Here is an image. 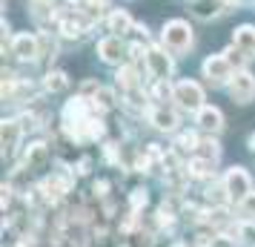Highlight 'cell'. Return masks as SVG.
Returning a JSON list of instances; mask_svg holds the SVG:
<instances>
[{
    "mask_svg": "<svg viewBox=\"0 0 255 247\" xmlns=\"http://www.w3.org/2000/svg\"><path fill=\"white\" fill-rule=\"evenodd\" d=\"M212 167H215V161H207V158L195 155V158L186 164V173H189V176H195V178H201V176H209V173H212Z\"/></svg>",
    "mask_w": 255,
    "mask_h": 247,
    "instance_id": "obj_18",
    "label": "cell"
},
{
    "mask_svg": "<svg viewBox=\"0 0 255 247\" xmlns=\"http://www.w3.org/2000/svg\"><path fill=\"white\" fill-rule=\"evenodd\" d=\"M172 222H175V213L169 210L166 204H161V210H158V224H166V227H169Z\"/></svg>",
    "mask_w": 255,
    "mask_h": 247,
    "instance_id": "obj_22",
    "label": "cell"
},
{
    "mask_svg": "<svg viewBox=\"0 0 255 247\" xmlns=\"http://www.w3.org/2000/svg\"><path fill=\"white\" fill-rule=\"evenodd\" d=\"M106 190H109V184H106V181H95V184H92L95 196H106Z\"/></svg>",
    "mask_w": 255,
    "mask_h": 247,
    "instance_id": "obj_24",
    "label": "cell"
},
{
    "mask_svg": "<svg viewBox=\"0 0 255 247\" xmlns=\"http://www.w3.org/2000/svg\"><path fill=\"white\" fill-rule=\"evenodd\" d=\"M127 52H129V49L124 46V40H121L118 35H109V37H104V40H98V58L104 60V63L118 66V63L124 60Z\"/></svg>",
    "mask_w": 255,
    "mask_h": 247,
    "instance_id": "obj_8",
    "label": "cell"
},
{
    "mask_svg": "<svg viewBox=\"0 0 255 247\" xmlns=\"http://www.w3.org/2000/svg\"><path fill=\"white\" fill-rule=\"evenodd\" d=\"M241 3H250V0H241Z\"/></svg>",
    "mask_w": 255,
    "mask_h": 247,
    "instance_id": "obj_27",
    "label": "cell"
},
{
    "mask_svg": "<svg viewBox=\"0 0 255 247\" xmlns=\"http://www.w3.org/2000/svg\"><path fill=\"white\" fill-rule=\"evenodd\" d=\"M221 184H224V193L230 201H244L253 193V181H250V173L244 167H230Z\"/></svg>",
    "mask_w": 255,
    "mask_h": 247,
    "instance_id": "obj_4",
    "label": "cell"
},
{
    "mask_svg": "<svg viewBox=\"0 0 255 247\" xmlns=\"http://www.w3.org/2000/svg\"><path fill=\"white\" fill-rule=\"evenodd\" d=\"M172 247H184V245H181V242H178V245H172Z\"/></svg>",
    "mask_w": 255,
    "mask_h": 247,
    "instance_id": "obj_26",
    "label": "cell"
},
{
    "mask_svg": "<svg viewBox=\"0 0 255 247\" xmlns=\"http://www.w3.org/2000/svg\"><path fill=\"white\" fill-rule=\"evenodd\" d=\"M232 46L238 52H244L247 58H255V26H250V23L238 26L232 32Z\"/></svg>",
    "mask_w": 255,
    "mask_h": 247,
    "instance_id": "obj_10",
    "label": "cell"
},
{
    "mask_svg": "<svg viewBox=\"0 0 255 247\" xmlns=\"http://www.w3.org/2000/svg\"><path fill=\"white\" fill-rule=\"evenodd\" d=\"M149 121H152V127L161 130V132H175L178 130V115H175L172 109H166V106H152Z\"/></svg>",
    "mask_w": 255,
    "mask_h": 247,
    "instance_id": "obj_11",
    "label": "cell"
},
{
    "mask_svg": "<svg viewBox=\"0 0 255 247\" xmlns=\"http://www.w3.org/2000/svg\"><path fill=\"white\" fill-rule=\"evenodd\" d=\"M238 210L244 219H255V193H250L244 201H238Z\"/></svg>",
    "mask_w": 255,
    "mask_h": 247,
    "instance_id": "obj_19",
    "label": "cell"
},
{
    "mask_svg": "<svg viewBox=\"0 0 255 247\" xmlns=\"http://www.w3.org/2000/svg\"><path fill=\"white\" fill-rule=\"evenodd\" d=\"M195 115H198V118H195L198 127H201L204 132H212V135H215V132L224 130V115H221L218 106H201Z\"/></svg>",
    "mask_w": 255,
    "mask_h": 247,
    "instance_id": "obj_9",
    "label": "cell"
},
{
    "mask_svg": "<svg viewBox=\"0 0 255 247\" xmlns=\"http://www.w3.org/2000/svg\"><path fill=\"white\" fill-rule=\"evenodd\" d=\"M250 150L255 153V132H253V138H250Z\"/></svg>",
    "mask_w": 255,
    "mask_h": 247,
    "instance_id": "obj_25",
    "label": "cell"
},
{
    "mask_svg": "<svg viewBox=\"0 0 255 247\" xmlns=\"http://www.w3.org/2000/svg\"><path fill=\"white\" fill-rule=\"evenodd\" d=\"M20 135H23V127L14 118L3 121V153H12L14 147H17V141H20Z\"/></svg>",
    "mask_w": 255,
    "mask_h": 247,
    "instance_id": "obj_14",
    "label": "cell"
},
{
    "mask_svg": "<svg viewBox=\"0 0 255 247\" xmlns=\"http://www.w3.org/2000/svg\"><path fill=\"white\" fill-rule=\"evenodd\" d=\"M129 204H132V210L138 213L140 207H146V190H135L132 196H129Z\"/></svg>",
    "mask_w": 255,
    "mask_h": 247,
    "instance_id": "obj_21",
    "label": "cell"
},
{
    "mask_svg": "<svg viewBox=\"0 0 255 247\" xmlns=\"http://www.w3.org/2000/svg\"><path fill=\"white\" fill-rule=\"evenodd\" d=\"M192 12H195L201 20H212V17H218V14L227 12V6H224L221 0H195V3H192Z\"/></svg>",
    "mask_w": 255,
    "mask_h": 247,
    "instance_id": "obj_13",
    "label": "cell"
},
{
    "mask_svg": "<svg viewBox=\"0 0 255 247\" xmlns=\"http://www.w3.org/2000/svg\"><path fill=\"white\" fill-rule=\"evenodd\" d=\"M172 101L184 112H198L204 106V89H201L198 81H178L175 83V92H172Z\"/></svg>",
    "mask_w": 255,
    "mask_h": 247,
    "instance_id": "obj_3",
    "label": "cell"
},
{
    "mask_svg": "<svg viewBox=\"0 0 255 247\" xmlns=\"http://www.w3.org/2000/svg\"><path fill=\"white\" fill-rule=\"evenodd\" d=\"M146 72L155 81H169V75H172V58L166 55L163 46H152L146 52Z\"/></svg>",
    "mask_w": 255,
    "mask_h": 247,
    "instance_id": "obj_6",
    "label": "cell"
},
{
    "mask_svg": "<svg viewBox=\"0 0 255 247\" xmlns=\"http://www.w3.org/2000/svg\"><path fill=\"white\" fill-rule=\"evenodd\" d=\"M46 161H49L46 144H32V147L26 150V167H29V170H40Z\"/></svg>",
    "mask_w": 255,
    "mask_h": 247,
    "instance_id": "obj_15",
    "label": "cell"
},
{
    "mask_svg": "<svg viewBox=\"0 0 255 247\" xmlns=\"http://www.w3.org/2000/svg\"><path fill=\"white\" fill-rule=\"evenodd\" d=\"M106 9V0H86V12L89 14H101Z\"/></svg>",
    "mask_w": 255,
    "mask_h": 247,
    "instance_id": "obj_23",
    "label": "cell"
},
{
    "mask_svg": "<svg viewBox=\"0 0 255 247\" xmlns=\"http://www.w3.org/2000/svg\"><path fill=\"white\" fill-rule=\"evenodd\" d=\"M201 75L207 78L209 86H227L235 75V66L230 63L227 55H209L204 63H201Z\"/></svg>",
    "mask_w": 255,
    "mask_h": 247,
    "instance_id": "obj_2",
    "label": "cell"
},
{
    "mask_svg": "<svg viewBox=\"0 0 255 247\" xmlns=\"http://www.w3.org/2000/svg\"><path fill=\"white\" fill-rule=\"evenodd\" d=\"M195 43V37H192V26L186 23V20H169V23H163L161 29V46L175 55V58H181L186 55L189 49Z\"/></svg>",
    "mask_w": 255,
    "mask_h": 247,
    "instance_id": "obj_1",
    "label": "cell"
},
{
    "mask_svg": "<svg viewBox=\"0 0 255 247\" xmlns=\"http://www.w3.org/2000/svg\"><path fill=\"white\" fill-rule=\"evenodd\" d=\"M178 144H181V147H184V150H198V135L195 132H181V135H178Z\"/></svg>",
    "mask_w": 255,
    "mask_h": 247,
    "instance_id": "obj_20",
    "label": "cell"
},
{
    "mask_svg": "<svg viewBox=\"0 0 255 247\" xmlns=\"http://www.w3.org/2000/svg\"><path fill=\"white\" fill-rule=\"evenodd\" d=\"M66 86H69L66 72L55 69V72H46V75H43V89H46V92H63Z\"/></svg>",
    "mask_w": 255,
    "mask_h": 247,
    "instance_id": "obj_17",
    "label": "cell"
},
{
    "mask_svg": "<svg viewBox=\"0 0 255 247\" xmlns=\"http://www.w3.org/2000/svg\"><path fill=\"white\" fill-rule=\"evenodd\" d=\"M115 78H118V86L127 89V92H135L140 86V78H138V69H135V66H121Z\"/></svg>",
    "mask_w": 255,
    "mask_h": 247,
    "instance_id": "obj_16",
    "label": "cell"
},
{
    "mask_svg": "<svg viewBox=\"0 0 255 247\" xmlns=\"http://www.w3.org/2000/svg\"><path fill=\"white\" fill-rule=\"evenodd\" d=\"M106 26H109L112 35L124 37L135 29V20H132V14H129L127 9H115V12H109V17H106Z\"/></svg>",
    "mask_w": 255,
    "mask_h": 247,
    "instance_id": "obj_12",
    "label": "cell"
},
{
    "mask_svg": "<svg viewBox=\"0 0 255 247\" xmlns=\"http://www.w3.org/2000/svg\"><path fill=\"white\" fill-rule=\"evenodd\" d=\"M227 95L235 104H250L255 98V75L247 69H235L232 81L227 83Z\"/></svg>",
    "mask_w": 255,
    "mask_h": 247,
    "instance_id": "obj_5",
    "label": "cell"
},
{
    "mask_svg": "<svg viewBox=\"0 0 255 247\" xmlns=\"http://www.w3.org/2000/svg\"><path fill=\"white\" fill-rule=\"evenodd\" d=\"M12 55L17 60H37V58H40V35H29V32L14 35Z\"/></svg>",
    "mask_w": 255,
    "mask_h": 247,
    "instance_id": "obj_7",
    "label": "cell"
}]
</instances>
